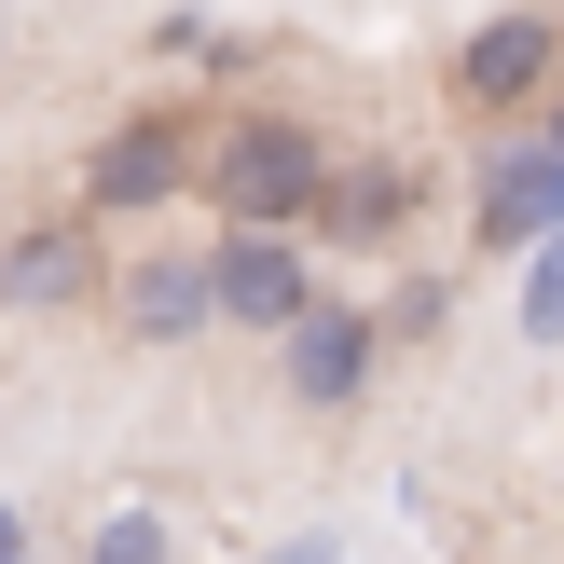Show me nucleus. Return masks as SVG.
Here are the masks:
<instances>
[{
	"label": "nucleus",
	"instance_id": "f257e3e1",
	"mask_svg": "<svg viewBox=\"0 0 564 564\" xmlns=\"http://www.w3.org/2000/svg\"><path fill=\"white\" fill-rule=\"evenodd\" d=\"M317 180H330V138L303 110H220L207 152H193V193L248 235H303L317 220Z\"/></svg>",
	"mask_w": 564,
	"mask_h": 564
},
{
	"label": "nucleus",
	"instance_id": "f03ea898",
	"mask_svg": "<svg viewBox=\"0 0 564 564\" xmlns=\"http://www.w3.org/2000/svg\"><path fill=\"white\" fill-rule=\"evenodd\" d=\"M193 152H207V138H193V110H124V124L83 152V207H97V220L180 207V193H193Z\"/></svg>",
	"mask_w": 564,
	"mask_h": 564
},
{
	"label": "nucleus",
	"instance_id": "7ed1b4c3",
	"mask_svg": "<svg viewBox=\"0 0 564 564\" xmlns=\"http://www.w3.org/2000/svg\"><path fill=\"white\" fill-rule=\"evenodd\" d=\"M413 207H427V165H413V152H330L303 235H317V248H400Z\"/></svg>",
	"mask_w": 564,
	"mask_h": 564
},
{
	"label": "nucleus",
	"instance_id": "20e7f679",
	"mask_svg": "<svg viewBox=\"0 0 564 564\" xmlns=\"http://www.w3.org/2000/svg\"><path fill=\"white\" fill-rule=\"evenodd\" d=\"M207 290H220V330H290L303 303H317V275H303V235H248V220H220Z\"/></svg>",
	"mask_w": 564,
	"mask_h": 564
},
{
	"label": "nucleus",
	"instance_id": "39448f33",
	"mask_svg": "<svg viewBox=\"0 0 564 564\" xmlns=\"http://www.w3.org/2000/svg\"><path fill=\"white\" fill-rule=\"evenodd\" d=\"M372 345H386V330L358 317V303H330V290H317L290 330H275V358H290V400H303V413H345L358 386H372Z\"/></svg>",
	"mask_w": 564,
	"mask_h": 564
},
{
	"label": "nucleus",
	"instance_id": "423d86ee",
	"mask_svg": "<svg viewBox=\"0 0 564 564\" xmlns=\"http://www.w3.org/2000/svg\"><path fill=\"white\" fill-rule=\"evenodd\" d=\"M551 220H564V138H510L482 165V193H468V235L482 248H538Z\"/></svg>",
	"mask_w": 564,
	"mask_h": 564
},
{
	"label": "nucleus",
	"instance_id": "0eeeda50",
	"mask_svg": "<svg viewBox=\"0 0 564 564\" xmlns=\"http://www.w3.org/2000/svg\"><path fill=\"white\" fill-rule=\"evenodd\" d=\"M551 69H564V28H551V14H482V28L455 42V97H468V110H523Z\"/></svg>",
	"mask_w": 564,
	"mask_h": 564
},
{
	"label": "nucleus",
	"instance_id": "6e6552de",
	"mask_svg": "<svg viewBox=\"0 0 564 564\" xmlns=\"http://www.w3.org/2000/svg\"><path fill=\"white\" fill-rule=\"evenodd\" d=\"M110 317H124L138 345H193V330H220L207 248H152V262H124V275H110Z\"/></svg>",
	"mask_w": 564,
	"mask_h": 564
},
{
	"label": "nucleus",
	"instance_id": "1a4fd4ad",
	"mask_svg": "<svg viewBox=\"0 0 564 564\" xmlns=\"http://www.w3.org/2000/svg\"><path fill=\"white\" fill-rule=\"evenodd\" d=\"M97 290V207L83 220H28L14 248H0V317H55V303Z\"/></svg>",
	"mask_w": 564,
	"mask_h": 564
},
{
	"label": "nucleus",
	"instance_id": "9d476101",
	"mask_svg": "<svg viewBox=\"0 0 564 564\" xmlns=\"http://www.w3.org/2000/svg\"><path fill=\"white\" fill-rule=\"evenodd\" d=\"M83 564H180V523L165 510H110L97 538H83Z\"/></svg>",
	"mask_w": 564,
	"mask_h": 564
},
{
	"label": "nucleus",
	"instance_id": "9b49d317",
	"mask_svg": "<svg viewBox=\"0 0 564 564\" xmlns=\"http://www.w3.org/2000/svg\"><path fill=\"white\" fill-rule=\"evenodd\" d=\"M523 330H538V345H564V220L538 235V275H523Z\"/></svg>",
	"mask_w": 564,
	"mask_h": 564
},
{
	"label": "nucleus",
	"instance_id": "f8f14e48",
	"mask_svg": "<svg viewBox=\"0 0 564 564\" xmlns=\"http://www.w3.org/2000/svg\"><path fill=\"white\" fill-rule=\"evenodd\" d=\"M0 564H28V510H14V496H0Z\"/></svg>",
	"mask_w": 564,
	"mask_h": 564
},
{
	"label": "nucleus",
	"instance_id": "ddd939ff",
	"mask_svg": "<svg viewBox=\"0 0 564 564\" xmlns=\"http://www.w3.org/2000/svg\"><path fill=\"white\" fill-rule=\"evenodd\" d=\"M275 564H345V538H290V551H275Z\"/></svg>",
	"mask_w": 564,
	"mask_h": 564
},
{
	"label": "nucleus",
	"instance_id": "4468645a",
	"mask_svg": "<svg viewBox=\"0 0 564 564\" xmlns=\"http://www.w3.org/2000/svg\"><path fill=\"white\" fill-rule=\"evenodd\" d=\"M551 138H564V124H551Z\"/></svg>",
	"mask_w": 564,
	"mask_h": 564
}]
</instances>
